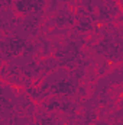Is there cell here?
I'll return each mask as SVG.
<instances>
[{
    "label": "cell",
    "instance_id": "6da1fadb",
    "mask_svg": "<svg viewBox=\"0 0 123 125\" xmlns=\"http://www.w3.org/2000/svg\"><path fill=\"white\" fill-rule=\"evenodd\" d=\"M45 0H16V9L20 13L38 12L44 7Z\"/></svg>",
    "mask_w": 123,
    "mask_h": 125
}]
</instances>
